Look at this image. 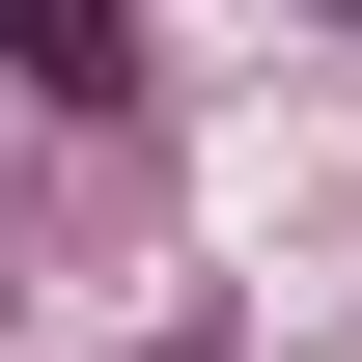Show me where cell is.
I'll return each instance as SVG.
<instances>
[{
  "label": "cell",
  "instance_id": "1",
  "mask_svg": "<svg viewBox=\"0 0 362 362\" xmlns=\"http://www.w3.org/2000/svg\"><path fill=\"white\" fill-rule=\"evenodd\" d=\"M0 84H56V112H139V28H112V0H0Z\"/></svg>",
  "mask_w": 362,
  "mask_h": 362
},
{
  "label": "cell",
  "instance_id": "2",
  "mask_svg": "<svg viewBox=\"0 0 362 362\" xmlns=\"http://www.w3.org/2000/svg\"><path fill=\"white\" fill-rule=\"evenodd\" d=\"M168 362H223V334H168Z\"/></svg>",
  "mask_w": 362,
  "mask_h": 362
}]
</instances>
